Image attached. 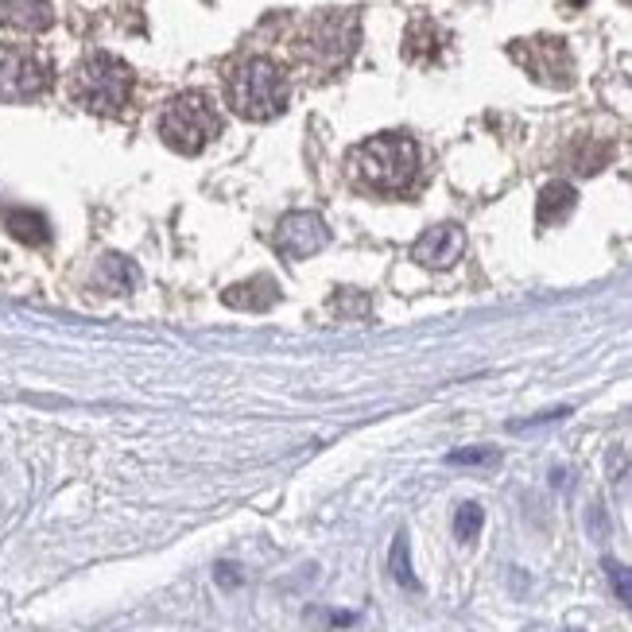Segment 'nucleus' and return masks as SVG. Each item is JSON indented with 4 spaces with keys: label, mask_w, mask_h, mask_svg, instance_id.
Masks as SVG:
<instances>
[{
    "label": "nucleus",
    "mask_w": 632,
    "mask_h": 632,
    "mask_svg": "<svg viewBox=\"0 0 632 632\" xmlns=\"http://www.w3.org/2000/svg\"><path fill=\"white\" fill-rule=\"evenodd\" d=\"M70 97L90 113H120L132 97V67L117 55L94 51L70 74Z\"/></svg>",
    "instance_id": "7ed1b4c3"
},
{
    "label": "nucleus",
    "mask_w": 632,
    "mask_h": 632,
    "mask_svg": "<svg viewBox=\"0 0 632 632\" xmlns=\"http://www.w3.org/2000/svg\"><path fill=\"white\" fill-rule=\"evenodd\" d=\"M388 566H393V578L400 582L403 589H419V578L411 571V551H408V536H396L393 539V551H388Z\"/></svg>",
    "instance_id": "4468645a"
},
{
    "label": "nucleus",
    "mask_w": 632,
    "mask_h": 632,
    "mask_svg": "<svg viewBox=\"0 0 632 632\" xmlns=\"http://www.w3.org/2000/svg\"><path fill=\"white\" fill-rule=\"evenodd\" d=\"M358 44H361V20H358V12H350V9L315 12L300 32L303 59H311L323 70H333V67H342V62H350Z\"/></svg>",
    "instance_id": "20e7f679"
},
{
    "label": "nucleus",
    "mask_w": 632,
    "mask_h": 632,
    "mask_svg": "<svg viewBox=\"0 0 632 632\" xmlns=\"http://www.w3.org/2000/svg\"><path fill=\"white\" fill-rule=\"evenodd\" d=\"M102 280H105V288H113V291H132L137 288V268H132V260H125V257H105Z\"/></svg>",
    "instance_id": "2eb2a0df"
},
{
    "label": "nucleus",
    "mask_w": 632,
    "mask_h": 632,
    "mask_svg": "<svg viewBox=\"0 0 632 632\" xmlns=\"http://www.w3.org/2000/svg\"><path fill=\"white\" fill-rule=\"evenodd\" d=\"M0 24L20 35H39L55 24V9L47 0H4L0 4Z\"/></svg>",
    "instance_id": "9d476101"
},
{
    "label": "nucleus",
    "mask_w": 632,
    "mask_h": 632,
    "mask_svg": "<svg viewBox=\"0 0 632 632\" xmlns=\"http://www.w3.org/2000/svg\"><path fill=\"white\" fill-rule=\"evenodd\" d=\"M218 578H222L225 586H233V582H241V571H233V566H218Z\"/></svg>",
    "instance_id": "6ab92c4d"
},
{
    "label": "nucleus",
    "mask_w": 632,
    "mask_h": 632,
    "mask_svg": "<svg viewBox=\"0 0 632 632\" xmlns=\"http://www.w3.org/2000/svg\"><path fill=\"white\" fill-rule=\"evenodd\" d=\"M606 574H609V586H613V594L621 598V606L632 609V566L617 563V559H606Z\"/></svg>",
    "instance_id": "a211bd4d"
},
{
    "label": "nucleus",
    "mask_w": 632,
    "mask_h": 632,
    "mask_svg": "<svg viewBox=\"0 0 632 632\" xmlns=\"http://www.w3.org/2000/svg\"><path fill=\"white\" fill-rule=\"evenodd\" d=\"M225 97H230L233 113L248 120H268V117H280L288 109V97H291V82L272 59H245L237 70L230 74L225 82Z\"/></svg>",
    "instance_id": "f03ea898"
},
{
    "label": "nucleus",
    "mask_w": 632,
    "mask_h": 632,
    "mask_svg": "<svg viewBox=\"0 0 632 632\" xmlns=\"http://www.w3.org/2000/svg\"><path fill=\"white\" fill-rule=\"evenodd\" d=\"M330 241V230L318 214L311 210H300V214H288L272 233V245L280 248V257L288 260H303V257H315L318 248H326Z\"/></svg>",
    "instance_id": "6e6552de"
},
{
    "label": "nucleus",
    "mask_w": 632,
    "mask_h": 632,
    "mask_svg": "<svg viewBox=\"0 0 632 632\" xmlns=\"http://www.w3.org/2000/svg\"><path fill=\"white\" fill-rule=\"evenodd\" d=\"M571 4H574V9H582V4H586V0H571Z\"/></svg>",
    "instance_id": "aec40b11"
},
{
    "label": "nucleus",
    "mask_w": 632,
    "mask_h": 632,
    "mask_svg": "<svg viewBox=\"0 0 632 632\" xmlns=\"http://www.w3.org/2000/svg\"><path fill=\"white\" fill-rule=\"evenodd\" d=\"M461 253H466V233H461V225H450V222L428 230L411 245V260L423 268H435V272L454 268L461 260Z\"/></svg>",
    "instance_id": "1a4fd4ad"
},
{
    "label": "nucleus",
    "mask_w": 632,
    "mask_h": 632,
    "mask_svg": "<svg viewBox=\"0 0 632 632\" xmlns=\"http://www.w3.org/2000/svg\"><path fill=\"white\" fill-rule=\"evenodd\" d=\"M225 303L237 311H268L280 303V283L272 276H253V280L225 291Z\"/></svg>",
    "instance_id": "9b49d317"
},
{
    "label": "nucleus",
    "mask_w": 632,
    "mask_h": 632,
    "mask_svg": "<svg viewBox=\"0 0 632 632\" xmlns=\"http://www.w3.org/2000/svg\"><path fill=\"white\" fill-rule=\"evenodd\" d=\"M446 461H450V466H496L501 454H496L493 446H461V450L446 454Z\"/></svg>",
    "instance_id": "f3484780"
},
{
    "label": "nucleus",
    "mask_w": 632,
    "mask_h": 632,
    "mask_svg": "<svg viewBox=\"0 0 632 632\" xmlns=\"http://www.w3.org/2000/svg\"><path fill=\"white\" fill-rule=\"evenodd\" d=\"M629 4H632V0H629Z\"/></svg>",
    "instance_id": "412c9836"
},
{
    "label": "nucleus",
    "mask_w": 632,
    "mask_h": 632,
    "mask_svg": "<svg viewBox=\"0 0 632 632\" xmlns=\"http://www.w3.org/2000/svg\"><path fill=\"white\" fill-rule=\"evenodd\" d=\"M574 206H578V190L571 183H547L543 195H539V225L566 222Z\"/></svg>",
    "instance_id": "f8f14e48"
},
{
    "label": "nucleus",
    "mask_w": 632,
    "mask_h": 632,
    "mask_svg": "<svg viewBox=\"0 0 632 632\" xmlns=\"http://www.w3.org/2000/svg\"><path fill=\"white\" fill-rule=\"evenodd\" d=\"M481 528H485V513H481V504H473V501L458 504V513H454V536H458L461 543H473Z\"/></svg>",
    "instance_id": "dca6fc26"
},
{
    "label": "nucleus",
    "mask_w": 632,
    "mask_h": 632,
    "mask_svg": "<svg viewBox=\"0 0 632 632\" xmlns=\"http://www.w3.org/2000/svg\"><path fill=\"white\" fill-rule=\"evenodd\" d=\"M218 132H222V117H218L214 102L206 94H198V90L167 102V109H163V117H160L163 144H172L175 152H183V155L202 152Z\"/></svg>",
    "instance_id": "39448f33"
},
{
    "label": "nucleus",
    "mask_w": 632,
    "mask_h": 632,
    "mask_svg": "<svg viewBox=\"0 0 632 632\" xmlns=\"http://www.w3.org/2000/svg\"><path fill=\"white\" fill-rule=\"evenodd\" d=\"M51 86V62L32 47H0V102H32Z\"/></svg>",
    "instance_id": "423d86ee"
},
{
    "label": "nucleus",
    "mask_w": 632,
    "mask_h": 632,
    "mask_svg": "<svg viewBox=\"0 0 632 632\" xmlns=\"http://www.w3.org/2000/svg\"><path fill=\"white\" fill-rule=\"evenodd\" d=\"M353 172L376 195H403L419 175V148L403 132H381L353 152Z\"/></svg>",
    "instance_id": "f257e3e1"
},
{
    "label": "nucleus",
    "mask_w": 632,
    "mask_h": 632,
    "mask_svg": "<svg viewBox=\"0 0 632 632\" xmlns=\"http://www.w3.org/2000/svg\"><path fill=\"white\" fill-rule=\"evenodd\" d=\"M4 222H9L12 237H20L24 245H44V241L51 237V230H47V218L35 214V210H9V214H4Z\"/></svg>",
    "instance_id": "ddd939ff"
},
{
    "label": "nucleus",
    "mask_w": 632,
    "mask_h": 632,
    "mask_svg": "<svg viewBox=\"0 0 632 632\" xmlns=\"http://www.w3.org/2000/svg\"><path fill=\"white\" fill-rule=\"evenodd\" d=\"M513 59L520 62L536 82H543V86L566 90L574 82V59L563 39H555V35H539V39L513 44Z\"/></svg>",
    "instance_id": "0eeeda50"
}]
</instances>
